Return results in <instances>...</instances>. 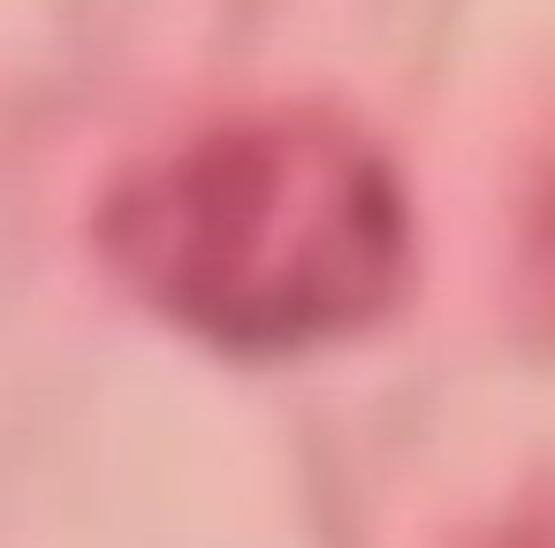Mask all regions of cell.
I'll list each match as a JSON object with an SVG mask.
<instances>
[{"label":"cell","instance_id":"7a4b0ae2","mask_svg":"<svg viewBox=\"0 0 555 548\" xmlns=\"http://www.w3.org/2000/svg\"><path fill=\"white\" fill-rule=\"evenodd\" d=\"M494 548H555V502H547V510H532V518H517Z\"/></svg>","mask_w":555,"mask_h":548},{"label":"cell","instance_id":"6da1fadb","mask_svg":"<svg viewBox=\"0 0 555 548\" xmlns=\"http://www.w3.org/2000/svg\"><path fill=\"white\" fill-rule=\"evenodd\" d=\"M100 267L168 328L274 358L373 328L418 267V214L365 123L259 100L130 153L92 199Z\"/></svg>","mask_w":555,"mask_h":548}]
</instances>
